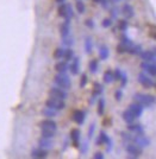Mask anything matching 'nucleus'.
Wrapping results in <instances>:
<instances>
[{"label": "nucleus", "mask_w": 156, "mask_h": 159, "mask_svg": "<svg viewBox=\"0 0 156 159\" xmlns=\"http://www.w3.org/2000/svg\"><path fill=\"white\" fill-rule=\"evenodd\" d=\"M134 100L137 103L142 105L143 107H151L155 103V98L153 95H147V94L137 93L134 95Z\"/></svg>", "instance_id": "1"}, {"label": "nucleus", "mask_w": 156, "mask_h": 159, "mask_svg": "<svg viewBox=\"0 0 156 159\" xmlns=\"http://www.w3.org/2000/svg\"><path fill=\"white\" fill-rule=\"evenodd\" d=\"M54 82L57 87H60L62 89H66V90L69 89L70 86H72L70 79H69L68 75H66V73H59L57 75H55Z\"/></svg>", "instance_id": "2"}, {"label": "nucleus", "mask_w": 156, "mask_h": 159, "mask_svg": "<svg viewBox=\"0 0 156 159\" xmlns=\"http://www.w3.org/2000/svg\"><path fill=\"white\" fill-rule=\"evenodd\" d=\"M45 106L49 107V108H53V109L59 112V111H62V109L66 108V103H64L63 100L50 98V99H48L47 101H45Z\"/></svg>", "instance_id": "3"}, {"label": "nucleus", "mask_w": 156, "mask_h": 159, "mask_svg": "<svg viewBox=\"0 0 156 159\" xmlns=\"http://www.w3.org/2000/svg\"><path fill=\"white\" fill-rule=\"evenodd\" d=\"M59 14L61 16L62 18H64V19H70L72 17H73V7L70 4H66V2H62L60 7H59Z\"/></svg>", "instance_id": "4"}, {"label": "nucleus", "mask_w": 156, "mask_h": 159, "mask_svg": "<svg viewBox=\"0 0 156 159\" xmlns=\"http://www.w3.org/2000/svg\"><path fill=\"white\" fill-rule=\"evenodd\" d=\"M49 96L50 98H55V99L66 100L68 96V93L66 92V89H62L60 87H53L49 90Z\"/></svg>", "instance_id": "5"}, {"label": "nucleus", "mask_w": 156, "mask_h": 159, "mask_svg": "<svg viewBox=\"0 0 156 159\" xmlns=\"http://www.w3.org/2000/svg\"><path fill=\"white\" fill-rule=\"evenodd\" d=\"M125 150L126 152L129 153V157L130 158H138L141 154H142V147L137 146L136 144H131V143H128V145L125 146Z\"/></svg>", "instance_id": "6"}, {"label": "nucleus", "mask_w": 156, "mask_h": 159, "mask_svg": "<svg viewBox=\"0 0 156 159\" xmlns=\"http://www.w3.org/2000/svg\"><path fill=\"white\" fill-rule=\"evenodd\" d=\"M40 128L41 129H45V131H54V132H56L57 125H56V122L51 118H48V119L42 120L41 122H40Z\"/></svg>", "instance_id": "7"}, {"label": "nucleus", "mask_w": 156, "mask_h": 159, "mask_svg": "<svg viewBox=\"0 0 156 159\" xmlns=\"http://www.w3.org/2000/svg\"><path fill=\"white\" fill-rule=\"evenodd\" d=\"M138 82L142 84L143 87H145V88H154L155 87V82H154V80L150 79L148 75H145V74H138Z\"/></svg>", "instance_id": "8"}, {"label": "nucleus", "mask_w": 156, "mask_h": 159, "mask_svg": "<svg viewBox=\"0 0 156 159\" xmlns=\"http://www.w3.org/2000/svg\"><path fill=\"white\" fill-rule=\"evenodd\" d=\"M131 141L137 146H139V147H147V146L150 145V140L147 137H144L143 134H136L135 137H132Z\"/></svg>", "instance_id": "9"}, {"label": "nucleus", "mask_w": 156, "mask_h": 159, "mask_svg": "<svg viewBox=\"0 0 156 159\" xmlns=\"http://www.w3.org/2000/svg\"><path fill=\"white\" fill-rule=\"evenodd\" d=\"M72 119L78 125H82L85 122V119H86V113L83 112V111H80V109H76L72 114Z\"/></svg>", "instance_id": "10"}, {"label": "nucleus", "mask_w": 156, "mask_h": 159, "mask_svg": "<svg viewBox=\"0 0 156 159\" xmlns=\"http://www.w3.org/2000/svg\"><path fill=\"white\" fill-rule=\"evenodd\" d=\"M128 109H129L130 112H131L132 114H134V115H135V118H139V116H141V115L143 114L144 107H143L142 105H139V103L135 102V103H131Z\"/></svg>", "instance_id": "11"}, {"label": "nucleus", "mask_w": 156, "mask_h": 159, "mask_svg": "<svg viewBox=\"0 0 156 159\" xmlns=\"http://www.w3.org/2000/svg\"><path fill=\"white\" fill-rule=\"evenodd\" d=\"M141 68H142L145 73L149 74L150 76H153V77L156 75V66L151 62H143L142 64H141Z\"/></svg>", "instance_id": "12"}, {"label": "nucleus", "mask_w": 156, "mask_h": 159, "mask_svg": "<svg viewBox=\"0 0 156 159\" xmlns=\"http://www.w3.org/2000/svg\"><path fill=\"white\" fill-rule=\"evenodd\" d=\"M70 70L72 75H78L79 74V70H80V58L79 57H73L72 58V63L68 68Z\"/></svg>", "instance_id": "13"}, {"label": "nucleus", "mask_w": 156, "mask_h": 159, "mask_svg": "<svg viewBox=\"0 0 156 159\" xmlns=\"http://www.w3.org/2000/svg\"><path fill=\"white\" fill-rule=\"evenodd\" d=\"M139 55H141V58L144 62H154L156 58V55L154 50H145L143 52H139Z\"/></svg>", "instance_id": "14"}, {"label": "nucleus", "mask_w": 156, "mask_h": 159, "mask_svg": "<svg viewBox=\"0 0 156 159\" xmlns=\"http://www.w3.org/2000/svg\"><path fill=\"white\" fill-rule=\"evenodd\" d=\"M38 145H40L41 148L48 151V150H51L54 147V143L51 141V139H48V138H43L42 137L41 139L38 140Z\"/></svg>", "instance_id": "15"}, {"label": "nucleus", "mask_w": 156, "mask_h": 159, "mask_svg": "<svg viewBox=\"0 0 156 159\" xmlns=\"http://www.w3.org/2000/svg\"><path fill=\"white\" fill-rule=\"evenodd\" d=\"M70 32V19H66L60 26V33L61 37H66Z\"/></svg>", "instance_id": "16"}, {"label": "nucleus", "mask_w": 156, "mask_h": 159, "mask_svg": "<svg viewBox=\"0 0 156 159\" xmlns=\"http://www.w3.org/2000/svg\"><path fill=\"white\" fill-rule=\"evenodd\" d=\"M80 138H81V132H80V129L73 128V129L70 131V139H72V141H73L74 146H79Z\"/></svg>", "instance_id": "17"}, {"label": "nucleus", "mask_w": 156, "mask_h": 159, "mask_svg": "<svg viewBox=\"0 0 156 159\" xmlns=\"http://www.w3.org/2000/svg\"><path fill=\"white\" fill-rule=\"evenodd\" d=\"M31 157L32 158H37V159H41V158H47L48 157V152L45 150H43V148H34L32 151H31Z\"/></svg>", "instance_id": "18"}, {"label": "nucleus", "mask_w": 156, "mask_h": 159, "mask_svg": "<svg viewBox=\"0 0 156 159\" xmlns=\"http://www.w3.org/2000/svg\"><path fill=\"white\" fill-rule=\"evenodd\" d=\"M104 92V88L100 83H98V82H95L94 83V88H93V94H92V100H89V102L91 103H93V100L95 98H98V96H100Z\"/></svg>", "instance_id": "19"}, {"label": "nucleus", "mask_w": 156, "mask_h": 159, "mask_svg": "<svg viewBox=\"0 0 156 159\" xmlns=\"http://www.w3.org/2000/svg\"><path fill=\"white\" fill-rule=\"evenodd\" d=\"M128 131L131 133H135V134H144V129L141 125L138 124H128Z\"/></svg>", "instance_id": "20"}, {"label": "nucleus", "mask_w": 156, "mask_h": 159, "mask_svg": "<svg viewBox=\"0 0 156 159\" xmlns=\"http://www.w3.org/2000/svg\"><path fill=\"white\" fill-rule=\"evenodd\" d=\"M122 118H123V120L126 122V124H131V122H134V121H135V119H136L135 115L130 112L129 109H125V111L123 112Z\"/></svg>", "instance_id": "21"}, {"label": "nucleus", "mask_w": 156, "mask_h": 159, "mask_svg": "<svg viewBox=\"0 0 156 159\" xmlns=\"http://www.w3.org/2000/svg\"><path fill=\"white\" fill-rule=\"evenodd\" d=\"M68 64H67V61H60L55 64V69L57 73H66L68 70Z\"/></svg>", "instance_id": "22"}, {"label": "nucleus", "mask_w": 156, "mask_h": 159, "mask_svg": "<svg viewBox=\"0 0 156 159\" xmlns=\"http://www.w3.org/2000/svg\"><path fill=\"white\" fill-rule=\"evenodd\" d=\"M110 140L111 139L109 138V135L104 132V131H102V132L99 133L98 139H97V145H104V144H107Z\"/></svg>", "instance_id": "23"}, {"label": "nucleus", "mask_w": 156, "mask_h": 159, "mask_svg": "<svg viewBox=\"0 0 156 159\" xmlns=\"http://www.w3.org/2000/svg\"><path fill=\"white\" fill-rule=\"evenodd\" d=\"M109 56H110V50L106 45H102V47L99 48V57H100V60L102 61L107 60Z\"/></svg>", "instance_id": "24"}, {"label": "nucleus", "mask_w": 156, "mask_h": 159, "mask_svg": "<svg viewBox=\"0 0 156 159\" xmlns=\"http://www.w3.org/2000/svg\"><path fill=\"white\" fill-rule=\"evenodd\" d=\"M123 13H124V16L126 17V18H132L134 17V8H132V6L131 5H129V4H125L124 6H123Z\"/></svg>", "instance_id": "25"}, {"label": "nucleus", "mask_w": 156, "mask_h": 159, "mask_svg": "<svg viewBox=\"0 0 156 159\" xmlns=\"http://www.w3.org/2000/svg\"><path fill=\"white\" fill-rule=\"evenodd\" d=\"M104 82L105 83H107V84H110V83H112L113 81H115V75H113V71L112 70H106L105 73H104Z\"/></svg>", "instance_id": "26"}, {"label": "nucleus", "mask_w": 156, "mask_h": 159, "mask_svg": "<svg viewBox=\"0 0 156 159\" xmlns=\"http://www.w3.org/2000/svg\"><path fill=\"white\" fill-rule=\"evenodd\" d=\"M42 114L44 116H48V118H54V116H57V111H55L53 108H49V107H45L44 109H42Z\"/></svg>", "instance_id": "27"}, {"label": "nucleus", "mask_w": 156, "mask_h": 159, "mask_svg": "<svg viewBox=\"0 0 156 159\" xmlns=\"http://www.w3.org/2000/svg\"><path fill=\"white\" fill-rule=\"evenodd\" d=\"M64 51H66V49H64V48H57V49L54 51V55H53L55 60H61V58H63V56H64Z\"/></svg>", "instance_id": "28"}, {"label": "nucleus", "mask_w": 156, "mask_h": 159, "mask_svg": "<svg viewBox=\"0 0 156 159\" xmlns=\"http://www.w3.org/2000/svg\"><path fill=\"white\" fill-rule=\"evenodd\" d=\"M88 68H89V71L92 74H95L97 73V70H98V68H99V63H98V61L97 60H92L89 62L88 64Z\"/></svg>", "instance_id": "29"}, {"label": "nucleus", "mask_w": 156, "mask_h": 159, "mask_svg": "<svg viewBox=\"0 0 156 159\" xmlns=\"http://www.w3.org/2000/svg\"><path fill=\"white\" fill-rule=\"evenodd\" d=\"M73 43H74L73 37H70L69 34H68V36H66V37H62V44H63L64 47L70 48L72 45H73Z\"/></svg>", "instance_id": "30"}, {"label": "nucleus", "mask_w": 156, "mask_h": 159, "mask_svg": "<svg viewBox=\"0 0 156 159\" xmlns=\"http://www.w3.org/2000/svg\"><path fill=\"white\" fill-rule=\"evenodd\" d=\"M92 49H93V44H92V38L91 37H86L85 40V50L87 53L92 52Z\"/></svg>", "instance_id": "31"}, {"label": "nucleus", "mask_w": 156, "mask_h": 159, "mask_svg": "<svg viewBox=\"0 0 156 159\" xmlns=\"http://www.w3.org/2000/svg\"><path fill=\"white\" fill-rule=\"evenodd\" d=\"M126 52L131 53V55H138V53L141 52V45H136V44H132L131 47L128 49V51Z\"/></svg>", "instance_id": "32"}, {"label": "nucleus", "mask_w": 156, "mask_h": 159, "mask_svg": "<svg viewBox=\"0 0 156 159\" xmlns=\"http://www.w3.org/2000/svg\"><path fill=\"white\" fill-rule=\"evenodd\" d=\"M104 111H105V100L102 99V98H100L99 101H98V111L97 112H98L99 115H102Z\"/></svg>", "instance_id": "33"}, {"label": "nucleus", "mask_w": 156, "mask_h": 159, "mask_svg": "<svg viewBox=\"0 0 156 159\" xmlns=\"http://www.w3.org/2000/svg\"><path fill=\"white\" fill-rule=\"evenodd\" d=\"M76 10H78V12L80 14L85 13L86 6H85V2H83L82 0H78V1H76Z\"/></svg>", "instance_id": "34"}, {"label": "nucleus", "mask_w": 156, "mask_h": 159, "mask_svg": "<svg viewBox=\"0 0 156 159\" xmlns=\"http://www.w3.org/2000/svg\"><path fill=\"white\" fill-rule=\"evenodd\" d=\"M74 57V51L70 49V48H68V49H66V51H64V56H63V58L67 61H72V58Z\"/></svg>", "instance_id": "35"}, {"label": "nucleus", "mask_w": 156, "mask_h": 159, "mask_svg": "<svg viewBox=\"0 0 156 159\" xmlns=\"http://www.w3.org/2000/svg\"><path fill=\"white\" fill-rule=\"evenodd\" d=\"M41 135L43 138H48V139H53L55 137V132L54 131H45V129H42Z\"/></svg>", "instance_id": "36"}, {"label": "nucleus", "mask_w": 156, "mask_h": 159, "mask_svg": "<svg viewBox=\"0 0 156 159\" xmlns=\"http://www.w3.org/2000/svg\"><path fill=\"white\" fill-rule=\"evenodd\" d=\"M118 27H119L121 31H126V29H128V21L125 19L119 20L118 21Z\"/></svg>", "instance_id": "37"}, {"label": "nucleus", "mask_w": 156, "mask_h": 159, "mask_svg": "<svg viewBox=\"0 0 156 159\" xmlns=\"http://www.w3.org/2000/svg\"><path fill=\"white\" fill-rule=\"evenodd\" d=\"M128 51V47L126 45H124L123 43H119L118 45H117V52L118 53H124Z\"/></svg>", "instance_id": "38"}, {"label": "nucleus", "mask_w": 156, "mask_h": 159, "mask_svg": "<svg viewBox=\"0 0 156 159\" xmlns=\"http://www.w3.org/2000/svg\"><path fill=\"white\" fill-rule=\"evenodd\" d=\"M121 135H122V138H123V140H125V141H131L132 140V134L131 133H128V132H122L121 133Z\"/></svg>", "instance_id": "39"}, {"label": "nucleus", "mask_w": 156, "mask_h": 159, "mask_svg": "<svg viewBox=\"0 0 156 159\" xmlns=\"http://www.w3.org/2000/svg\"><path fill=\"white\" fill-rule=\"evenodd\" d=\"M94 131H95V124H92V125H91V127L88 128V134H87L88 139H92V138H93Z\"/></svg>", "instance_id": "40"}, {"label": "nucleus", "mask_w": 156, "mask_h": 159, "mask_svg": "<svg viewBox=\"0 0 156 159\" xmlns=\"http://www.w3.org/2000/svg\"><path fill=\"white\" fill-rule=\"evenodd\" d=\"M86 84H87V75H86V74H82L81 80H80V87H81V88H83Z\"/></svg>", "instance_id": "41"}, {"label": "nucleus", "mask_w": 156, "mask_h": 159, "mask_svg": "<svg viewBox=\"0 0 156 159\" xmlns=\"http://www.w3.org/2000/svg\"><path fill=\"white\" fill-rule=\"evenodd\" d=\"M112 25V19H110V18H105V19L102 20V26L104 27H110Z\"/></svg>", "instance_id": "42"}, {"label": "nucleus", "mask_w": 156, "mask_h": 159, "mask_svg": "<svg viewBox=\"0 0 156 159\" xmlns=\"http://www.w3.org/2000/svg\"><path fill=\"white\" fill-rule=\"evenodd\" d=\"M121 82H122V87H124L126 84V81H128V77H126V74L123 71L122 73V76H121V80H119Z\"/></svg>", "instance_id": "43"}, {"label": "nucleus", "mask_w": 156, "mask_h": 159, "mask_svg": "<svg viewBox=\"0 0 156 159\" xmlns=\"http://www.w3.org/2000/svg\"><path fill=\"white\" fill-rule=\"evenodd\" d=\"M115 98H116V100L117 101H121L122 100V98H123V92L122 90H116V93H115Z\"/></svg>", "instance_id": "44"}, {"label": "nucleus", "mask_w": 156, "mask_h": 159, "mask_svg": "<svg viewBox=\"0 0 156 159\" xmlns=\"http://www.w3.org/2000/svg\"><path fill=\"white\" fill-rule=\"evenodd\" d=\"M122 70H121V69H116V71L115 73H113V75H115V80H118V81H119V80H121V76H122Z\"/></svg>", "instance_id": "45"}, {"label": "nucleus", "mask_w": 156, "mask_h": 159, "mask_svg": "<svg viewBox=\"0 0 156 159\" xmlns=\"http://www.w3.org/2000/svg\"><path fill=\"white\" fill-rule=\"evenodd\" d=\"M93 158L94 159H104V154H102V152H97L94 156H93Z\"/></svg>", "instance_id": "46"}, {"label": "nucleus", "mask_w": 156, "mask_h": 159, "mask_svg": "<svg viewBox=\"0 0 156 159\" xmlns=\"http://www.w3.org/2000/svg\"><path fill=\"white\" fill-rule=\"evenodd\" d=\"M86 25L88 27H94V21L92 19H87L86 20Z\"/></svg>", "instance_id": "47"}, {"label": "nucleus", "mask_w": 156, "mask_h": 159, "mask_svg": "<svg viewBox=\"0 0 156 159\" xmlns=\"http://www.w3.org/2000/svg\"><path fill=\"white\" fill-rule=\"evenodd\" d=\"M86 151H87V143H85V144H83V148L81 150V152L85 153Z\"/></svg>", "instance_id": "48"}, {"label": "nucleus", "mask_w": 156, "mask_h": 159, "mask_svg": "<svg viewBox=\"0 0 156 159\" xmlns=\"http://www.w3.org/2000/svg\"><path fill=\"white\" fill-rule=\"evenodd\" d=\"M66 0H56V2H59V4H62V2H64Z\"/></svg>", "instance_id": "49"}, {"label": "nucleus", "mask_w": 156, "mask_h": 159, "mask_svg": "<svg viewBox=\"0 0 156 159\" xmlns=\"http://www.w3.org/2000/svg\"><path fill=\"white\" fill-rule=\"evenodd\" d=\"M93 1H94V2H100L102 0H93Z\"/></svg>", "instance_id": "50"}]
</instances>
